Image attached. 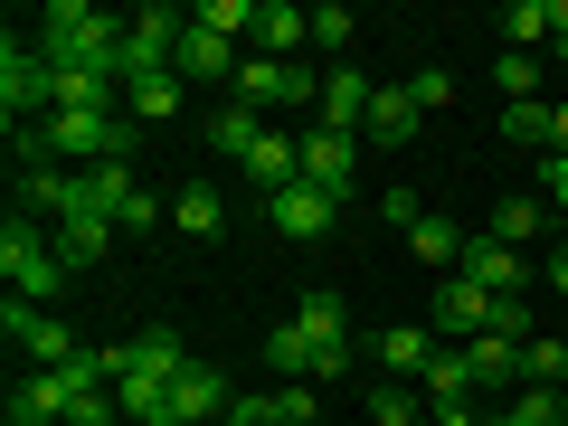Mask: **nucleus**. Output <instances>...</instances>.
I'll list each match as a JSON object with an SVG mask.
<instances>
[{
	"mask_svg": "<svg viewBox=\"0 0 568 426\" xmlns=\"http://www.w3.org/2000/svg\"><path fill=\"white\" fill-rule=\"evenodd\" d=\"M219 426H275V398H265V388H256V398H227Z\"/></svg>",
	"mask_w": 568,
	"mask_h": 426,
	"instance_id": "obj_40",
	"label": "nucleus"
},
{
	"mask_svg": "<svg viewBox=\"0 0 568 426\" xmlns=\"http://www.w3.org/2000/svg\"><path fill=\"white\" fill-rule=\"evenodd\" d=\"M209 142H219L227 162H246V152L265 142V114H246V104H219V114H209Z\"/></svg>",
	"mask_w": 568,
	"mask_h": 426,
	"instance_id": "obj_27",
	"label": "nucleus"
},
{
	"mask_svg": "<svg viewBox=\"0 0 568 426\" xmlns=\"http://www.w3.org/2000/svg\"><path fill=\"white\" fill-rule=\"evenodd\" d=\"M123 369H142V379H181L190 351H181V332H142V342H114V379H123Z\"/></svg>",
	"mask_w": 568,
	"mask_h": 426,
	"instance_id": "obj_15",
	"label": "nucleus"
},
{
	"mask_svg": "<svg viewBox=\"0 0 568 426\" xmlns=\"http://www.w3.org/2000/svg\"><path fill=\"white\" fill-rule=\"evenodd\" d=\"M29 48H39L48 67H77V77H114L123 85V20H104V10H85V0H48Z\"/></svg>",
	"mask_w": 568,
	"mask_h": 426,
	"instance_id": "obj_1",
	"label": "nucleus"
},
{
	"mask_svg": "<svg viewBox=\"0 0 568 426\" xmlns=\"http://www.w3.org/2000/svg\"><path fill=\"white\" fill-rule=\"evenodd\" d=\"M540 227H549V200H530V190H511V200L493 209V227H484V237H503V246H521V256H530V246H540Z\"/></svg>",
	"mask_w": 568,
	"mask_h": 426,
	"instance_id": "obj_22",
	"label": "nucleus"
},
{
	"mask_svg": "<svg viewBox=\"0 0 568 426\" xmlns=\"http://www.w3.org/2000/svg\"><path fill=\"white\" fill-rule=\"evenodd\" d=\"M351 39H361V20H351L342 0H323V10H313V48H323V58L342 67V48H351Z\"/></svg>",
	"mask_w": 568,
	"mask_h": 426,
	"instance_id": "obj_37",
	"label": "nucleus"
},
{
	"mask_svg": "<svg viewBox=\"0 0 568 426\" xmlns=\"http://www.w3.org/2000/svg\"><path fill=\"white\" fill-rule=\"evenodd\" d=\"M265 369H275V379H313V332L304 323L265 332Z\"/></svg>",
	"mask_w": 568,
	"mask_h": 426,
	"instance_id": "obj_30",
	"label": "nucleus"
},
{
	"mask_svg": "<svg viewBox=\"0 0 568 426\" xmlns=\"http://www.w3.org/2000/svg\"><path fill=\"white\" fill-rule=\"evenodd\" d=\"M426 332H455V342H484V332H493V294H484L474 275H446V284H436V323H426Z\"/></svg>",
	"mask_w": 568,
	"mask_h": 426,
	"instance_id": "obj_10",
	"label": "nucleus"
},
{
	"mask_svg": "<svg viewBox=\"0 0 568 426\" xmlns=\"http://www.w3.org/2000/svg\"><path fill=\"white\" fill-rule=\"evenodd\" d=\"M181 39H190L181 0H142L133 20H123V85L133 77H171V67H181Z\"/></svg>",
	"mask_w": 568,
	"mask_h": 426,
	"instance_id": "obj_3",
	"label": "nucleus"
},
{
	"mask_svg": "<svg viewBox=\"0 0 568 426\" xmlns=\"http://www.w3.org/2000/svg\"><path fill=\"white\" fill-rule=\"evenodd\" d=\"M227 85H237L246 114H265V104H323V77H313L304 58L284 67V58H256V48L237 58V77H227Z\"/></svg>",
	"mask_w": 568,
	"mask_h": 426,
	"instance_id": "obj_5",
	"label": "nucleus"
},
{
	"mask_svg": "<svg viewBox=\"0 0 568 426\" xmlns=\"http://www.w3.org/2000/svg\"><path fill=\"white\" fill-rule=\"evenodd\" d=\"M436 351H446L436 332H407V323H388L379 342H369V361H379L388 379H426V361H436Z\"/></svg>",
	"mask_w": 568,
	"mask_h": 426,
	"instance_id": "obj_16",
	"label": "nucleus"
},
{
	"mask_svg": "<svg viewBox=\"0 0 568 426\" xmlns=\"http://www.w3.org/2000/svg\"><path fill=\"white\" fill-rule=\"evenodd\" d=\"M493 29H503V48H521V58H540V48H549V0H511V10H503Z\"/></svg>",
	"mask_w": 568,
	"mask_h": 426,
	"instance_id": "obj_26",
	"label": "nucleus"
},
{
	"mask_svg": "<svg viewBox=\"0 0 568 426\" xmlns=\"http://www.w3.org/2000/svg\"><path fill=\"white\" fill-rule=\"evenodd\" d=\"M549 114H559L549 95H530V104H503V133L521 142V152H549Z\"/></svg>",
	"mask_w": 568,
	"mask_h": 426,
	"instance_id": "obj_33",
	"label": "nucleus"
},
{
	"mask_svg": "<svg viewBox=\"0 0 568 426\" xmlns=\"http://www.w3.org/2000/svg\"><path fill=\"white\" fill-rule=\"evenodd\" d=\"M426 407H474V361H465V342H446L436 361H426Z\"/></svg>",
	"mask_w": 568,
	"mask_h": 426,
	"instance_id": "obj_20",
	"label": "nucleus"
},
{
	"mask_svg": "<svg viewBox=\"0 0 568 426\" xmlns=\"http://www.w3.org/2000/svg\"><path fill=\"white\" fill-rule=\"evenodd\" d=\"M493 85H503V104H530V95H540V58L503 48V58H493Z\"/></svg>",
	"mask_w": 568,
	"mask_h": 426,
	"instance_id": "obj_34",
	"label": "nucleus"
},
{
	"mask_svg": "<svg viewBox=\"0 0 568 426\" xmlns=\"http://www.w3.org/2000/svg\"><path fill=\"white\" fill-rule=\"evenodd\" d=\"M294 323H304L313 342H342V294H304V304H294Z\"/></svg>",
	"mask_w": 568,
	"mask_h": 426,
	"instance_id": "obj_38",
	"label": "nucleus"
},
{
	"mask_svg": "<svg viewBox=\"0 0 568 426\" xmlns=\"http://www.w3.org/2000/svg\"><path fill=\"white\" fill-rule=\"evenodd\" d=\"M181 77H190V85L237 77V39H209V29H190V39H181Z\"/></svg>",
	"mask_w": 568,
	"mask_h": 426,
	"instance_id": "obj_23",
	"label": "nucleus"
},
{
	"mask_svg": "<svg viewBox=\"0 0 568 426\" xmlns=\"http://www.w3.org/2000/svg\"><path fill=\"white\" fill-rule=\"evenodd\" d=\"M426 426H493V417H474V407H436Z\"/></svg>",
	"mask_w": 568,
	"mask_h": 426,
	"instance_id": "obj_45",
	"label": "nucleus"
},
{
	"mask_svg": "<svg viewBox=\"0 0 568 426\" xmlns=\"http://www.w3.org/2000/svg\"><path fill=\"white\" fill-rule=\"evenodd\" d=\"M540 181H549V209L568 219V152H559V162H540Z\"/></svg>",
	"mask_w": 568,
	"mask_h": 426,
	"instance_id": "obj_42",
	"label": "nucleus"
},
{
	"mask_svg": "<svg viewBox=\"0 0 568 426\" xmlns=\"http://www.w3.org/2000/svg\"><path fill=\"white\" fill-rule=\"evenodd\" d=\"M67 426H77V417H67Z\"/></svg>",
	"mask_w": 568,
	"mask_h": 426,
	"instance_id": "obj_46",
	"label": "nucleus"
},
{
	"mask_svg": "<svg viewBox=\"0 0 568 426\" xmlns=\"http://www.w3.org/2000/svg\"><path fill=\"white\" fill-rule=\"evenodd\" d=\"M181 104H190V77H181V67H171V77H133V85H123V123H171Z\"/></svg>",
	"mask_w": 568,
	"mask_h": 426,
	"instance_id": "obj_17",
	"label": "nucleus"
},
{
	"mask_svg": "<svg viewBox=\"0 0 568 426\" xmlns=\"http://www.w3.org/2000/svg\"><path fill=\"white\" fill-rule=\"evenodd\" d=\"M493 342H540V313H530V294H493Z\"/></svg>",
	"mask_w": 568,
	"mask_h": 426,
	"instance_id": "obj_36",
	"label": "nucleus"
},
{
	"mask_svg": "<svg viewBox=\"0 0 568 426\" xmlns=\"http://www.w3.org/2000/svg\"><path fill=\"white\" fill-rule=\"evenodd\" d=\"M275 426H323V379H275Z\"/></svg>",
	"mask_w": 568,
	"mask_h": 426,
	"instance_id": "obj_31",
	"label": "nucleus"
},
{
	"mask_svg": "<svg viewBox=\"0 0 568 426\" xmlns=\"http://www.w3.org/2000/svg\"><path fill=\"white\" fill-rule=\"evenodd\" d=\"M48 237H58V256H67V275H85V265H104V256H114V237H123V227L104 219V209H67V219L48 227Z\"/></svg>",
	"mask_w": 568,
	"mask_h": 426,
	"instance_id": "obj_11",
	"label": "nucleus"
},
{
	"mask_svg": "<svg viewBox=\"0 0 568 426\" xmlns=\"http://www.w3.org/2000/svg\"><path fill=\"white\" fill-rule=\"evenodd\" d=\"M227 398H237V388H227L209 361H190L181 379H171V407H181V426H200V417H227Z\"/></svg>",
	"mask_w": 568,
	"mask_h": 426,
	"instance_id": "obj_19",
	"label": "nucleus"
},
{
	"mask_svg": "<svg viewBox=\"0 0 568 426\" xmlns=\"http://www.w3.org/2000/svg\"><path fill=\"white\" fill-rule=\"evenodd\" d=\"M521 379H530V388H568V332H540V342H521Z\"/></svg>",
	"mask_w": 568,
	"mask_h": 426,
	"instance_id": "obj_29",
	"label": "nucleus"
},
{
	"mask_svg": "<svg viewBox=\"0 0 568 426\" xmlns=\"http://www.w3.org/2000/svg\"><path fill=\"white\" fill-rule=\"evenodd\" d=\"M379 209H388V227H417V219H426V209H417V190H407V181H388V200H379Z\"/></svg>",
	"mask_w": 568,
	"mask_h": 426,
	"instance_id": "obj_41",
	"label": "nucleus"
},
{
	"mask_svg": "<svg viewBox=\"0 0 568 426\" xmlns=\"http://www.w3.org/2000/svg\"><path fill=\"white\" fill-rule=\"evenodd\" d=\"M58 114V104H48V58L39 48H0V123H10V133H29V123H48Z\"/></svg>",
	"mask_w": 568,
	"mask_h": 426,
	"instance_id": "obj_6",
	"label": "nucleus"
},
{
	"mask_svg": "<svg viewBox=\"0 0 568 426\" xmlns=\"http://www.w3.org/2000/svg\"><path fill=\"white\" fill-rule=\"evenodd\" d=\"M313 48V10H294V0H256V58H304Z\"/></svg>",
	"mask_w": 568,
	"mask_h": 426,
	"instance_id": "obj_13",
	"label": "nucleus"
},
{
	"mask_svg": "<svg viewBox=\"0 0 568 426\" xmlns=\"http://www.w3.org/2000/svg\"><path fill=\"white\" fill-rule=\"evenodd\" d=\"M549 58H568V0H549Z\"/></svg>",
	"mask_w": 568,
	"mask_h": 426,
	"instance_id": "obj_43",
	"label": "nucleus"
},
{
	"mask_svg": "<svg viewBox=\"0 0 568 426\" xmlns=\"http://www.w3.org/2000/svg\"><path fill=\"white\" fill-rule=\"evenodd\" d=\"M0 275H10V294H20V304H48V294L67 284L58 237H48L39 219H20V209H10V227H0Z\"/></svg>",
	"mask_w": 568,
	"mask_h": 426,
	"instance_id": "obj_2",
	"label": "nucleus"
},
{
	"mask_svg": "<svg viewBox=\"0 0 568 426\" xmlns=\"http://www.w3.org/2000/svg\"><path fill=\"white\" fill-rule=\"evenodd\" d=\"M493 426H568V388H511V407H493Z\"/></svg>",
	"mask_w": 568,
	"mask_h": 426,
	"instance_id": "obj_25",
	"label": "nucleus"
},
{
	"mask_svg": "<svg viewBox=\"0 0 568 426\" xmlns=\"http://www.w3.org/2000/svg\"><path fill=\"white\" fill-rule=\"evenodd\" d=\"M549 294H559V304H568V237L549 246Z\"/></svg>",
	"mask_w": 568,
	"mask_h": 426,
	"instance_id": "obj_44",
	"label": "nucleus"
},
{
	"mask_svg": "<svg viewBox=\"0 0 568 426\" xmlns=\"http://www.w3.org/2000/svg\"><path fill=\"white\" fill-rule=\"evenodd\" d=\"M407 104H417V114H426V104H455V77H446V67H417V77H407Z\"/></svg>",
	"mask_w": 568,
	"mask_h": 426,
	"instance_id": "obj_39",
	"label": "nucleus"
},
{
	"mask_svg": "<svg viewBox=\"0 0 568 426\" xmlns=\"http://www.w3.org/2000/svg\"><path fill=\"white\" fill-rule=\"evenodd\" d=\"M265 219H275V237L313 246V237H332V227H342V200H332V190H313V181H294V190H275V200H265Z\"/></svg>",
	"mask_w": 568,
	"mask_h": 426,
	"instance_id": "obj_8",
	"label": "nucleus"
},
{
	"mask_svg": "<svg viewBox=\"0 0 568 426\" xmlns=\"http://www.w3.org/2000/svg\"><path fill=\"white\" fill-rule=\"evenodd\" d=\"M369 95H379V85H369L351 58L323 67V123H332V133H361V123H369Z\"/></svg>",
	"mask_w": 568,
	"mask_h": 426,
	"instance_id": "obj_14",
	"label": "nucleus"
},
{
	"mask_svg": "<svg viewBox=\"0 0 568 426\" xmlns=\"http://www.w3.org/2000/svg\"><path fill=\"white\" fill-rule=\"evenodd\" d=\"M465 227H455V219H417V227H407V256H417V265H465Z\"/></svg>",
	"mask_w": 568,
	"mask_h": 426,
	"instance_id": "obj_24",
	"label": "nucleus"
},
{
	"mask_svg": "<svg viewBox=\"0 0 568 426\" xmlns=\"http://www.w3.org/2000/svg\"><path fill=\"white\" fill-rule=\"evenodd\" d=\"M455 275H474L484 294H530V256H521V246H503V237H474Z\"/></svg>",
	"mask_w": 568,
	"mask_h": 426,
	"instance_id": "obj_12",
	"label": "nucleus"
},
{
	"mask_svg": "<svg viewBox=\"0 0 568 426\" xmlns=\"http://www.w3.org/2000/svg\"><path fill=\"white\" fill-rule=\"evenodd\" d=\"M48 162L67 171H95V162H133V123L123 114H48Z\"/></svg>",
	"mask_w": 568,
	"mask_h": 426,
	"instance_id": "obj_4",
	"label": "nucleus"
},
{
	"mask_svg": "<svg viewBox=\"0 0 568 426\" xmlns=\"http://www.w3.org/2000/svg\"><path fill=\"white\" fill-rule=\"evenodd\" d=\"M417 104H407V85H379L369 95V123H361V142H379V152H398V142H417Z\"/></svg>",
	"mask_w": 568,
	"mask_h": 426,
	"instance_id": "obj_18",
	"label": "nucleus"
},
{
	"mask_svg": "<svg viewBox=\"0 0 568 426\" xmlns=\"http://www.w3.org/2000/svg\"><path fill=\"white\" fill-rule=\"evenodd\" d=\"M304 181L342 200V190L361 181V133H332V123H313V133H304Z\"/></svg>",
	"mask_w": 568,
	"mask_h": 426,
	"instance_id": "obj_9",
	"label": "nucleus"
},
{
	"mask_svg": "<svg viewBox=\"0 0 568 426\" xmlns=\"http://www.w3.org/2000/svg\"><path fill=\"white\" fill-rule=\"evenodd\" d=\"M0 332H10V342L29 351V369H67V361L85 351V342H77V332H67L58 313H48V304H20V294L0 304Z\"/></svg>",
	"mask_w": 568,
	"mask_h": 426,
	"instance_id": "obj_7",
	"label": "nucleus"
},
{
	"mask_svg": "<svg viewBox=\"0 0 568 426\" xmlns=\"http://www.w3.org/2000/svg\"><path fill=\"white\" fill-rule=\"evenodd\" d=\"M171 227H181V237H219V227H227V200H219L209 181H181V190H171Z\"/></svg>",
	"mask_w": 568,
	"mask_h": 426,
	"instance_id": "obj_21",
	"label": "nucleus"
},
{
	"mask_svg": "<svg viewBox=\"0 0 568 426\" xmlns=\"http://www.w3.org/2000/svg\"><path fill=\"white\" fill-rule=\"evenodd\" d=\"M190 29H209V39H256V0H200Z\"/></svg>",
	"mask_w": 568,
	"mask_h": 426,
	"instance_id": "obj_32",
	"label": "nucleus"
},
{
	"mask_svg": "<svg viewBox=\"0 0 568 426\" xmlns=\"http://www.w3.org/2000/svg\"><path fill=\"white\" fill-rule=\"evenodd\" d=\"M465 361H474V388H511L521 379V342H493V332L465 342Z\"/></svg>",
	"mask_w": 568,
	"mask_h": 426,
	"instance_id": "obj_28",
	"label": "nucleus"
},
{
	"mask_svg": "<svg viewBox=\"0 0 568 426\" xmlns=\"http://www.w3.org/2000/svg\"><path fill=\"white\" fill-rule=\"evenodd\" d=\"M426 417H436V407H426V398H407L398 379H388V388H369V426H426Z\"/></svg>",
	"mask_w": 568,
	"mask_h": 426,
	"instance_id": "obj_35",
	"label": "nucleus"
}]
</instances>
